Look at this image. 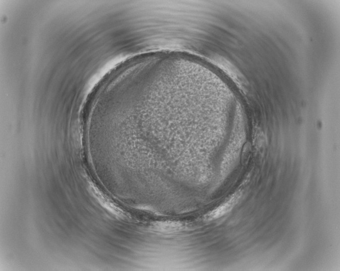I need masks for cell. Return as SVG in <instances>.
I'll list each match as a JSON object with an SVG mask.
<instances>
[{
    "mask_svg": "<svg viewBox=\"0 0 340 271\" xmlns=\"http://www.w3.org/2000/svg\"><path fill=\"white\" fill-rule=\"evenodd\" d=\"M97 199L100 205L107 210L111 214L119 218H124L126 217L125 212L119 206H117L112 201H111L107 197L104 196L100 193H97Z\"/></svg>",
    "mask_w": 340,
    "mask_h": 271,
    "instance_id": "6da1fadb",
    "label": "cell"
},
{
    "mask_svg": "<svg viewBox=\"0 0 340 271\" xmlns=\"http://www.w3.org/2000/svg\"><path fill=\"white\" fill-rule=\"evenodd\" d=\"M236 198H233L229 201H228L221 205L218 207H217L213 211L209 212L205 217L207 220H212L216 218H220L221 217L225 216V214L232 210V209L235 205Z\"/></svg>",
    "mask_w": 340,
    "mask_h": 271,
    "instance_id": "7a4b0ae2",
    "label": "cell"
},
{
    "mask_svg": "<svg viewBox=\"0 0 340 271\" xmlns=\"http://www.w3.org/2000/svg\"><path fill=\"white\" fill-rule=\"evenodd\" d=\"M183 227L182 223L175 221H161L155 224V227L162 232L172 233L180 230Z\"/></svg>",
    "mask_w": 340,
    "mask_h": 271,
    "instance_id": "3957f363",
    "label": "cell"
}]
</instances>
